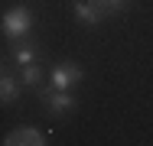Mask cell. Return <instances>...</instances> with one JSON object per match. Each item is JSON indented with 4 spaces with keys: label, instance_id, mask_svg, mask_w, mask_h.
Instances as JSON below:
<instances>
[{
    "label": "cell",
    "instance_id": "5",
    "mask_svg": "<svg viewBox=\"0 0 153 146\" xmlns=\"http://www.w3.org/2000/svg\"><path fill=\"white\" fill-rule=\"evenodd\" d=\"M75 16H78L82 23H91V26H98V23L108 16V13H104L101 7H94L91 0H78V3H75Z\"/></svg>",
    "mask_w": 153,
    "mask_h": 146
},
{
    "label": "cell",
    "instance_id": "2",
    "mask_svg": "<svg viewBox=\"0 0 153 146\" xmlns=\"http://www.w3.org/2000/svg\"><path fill=\"white\" fill-rule=\"evenodd\" d=\"M36 91H39V101H42V104H46V107H49V114H68V111H75V107H78V104H75V97H68V94H65V91H59V88H36Z\"/></svg>",
    "mask_w": 153,
    "mask_h": 146
},
{
    "label": "cell",
    "instance_id": "4",
    "mask_svg": "<svg viewBox=\"0 0 153 146\" xmlns=\"http://www.w3.org/2000/svg\"><path fill=\"white\" fill-rule=\"evenodd\" d=\"M3 146H46V140H42V133L33 130V127H16V130L7 136Z\"/></svg>",
    "mask_w": 153,
    "mask_h": 146
},
{
    "label": "cell",
    "instance_id": "3",
    "mask_svg": "<svg viewBox=\"0 0 153 146\" xmlns=\"http://www.w3.org/2000/svg\"><path fill=\"white\" fill-rule=\"evenodd\" d=\"M82 78H85L82 65H72V62H59V65L49 72V81H52V88H59V91H68L72 85H78Z\"/></svg>",
    "mask_w": 153,
    "mask_h": 146
},
{
    "label": "cell",
    "instance_id": "1",
    "mask_svg": "<svg viewBox=\"0 0 153 146\" xmlns=\"http://www.w3.org/2000/svg\"><path fill=\"white\" fill-rule=\"evenodd\" d=\"M30 26H33V13L26 7H13V10L3 16V32H7L10 39H26Z\"/></svg>",
    "mask_w": 153,
    "mask_h": 146
},
{
    "label": "cell",
    "instance_id": "8",
    "mask_svg": "<svg viewBox=\"0 0 153 146\" xmlns=\"http://www.w3.org/2000/svg\"><path fill=\"white\" fill-rule=\"evenodd\" d=\"M20 85H23V88H42V68H39L36 62L23 68V78H20Z\"/></svg>",
    "mask_w": 153,
    "mask_h": 146
},
{
    "label": "cell",
    "instance_id": "7",
    "mask_svg": "<svg viewBox=\"0 0 153 146\" xmlns=\"http://www.w3.org/2000/svg\"><path fill=\"white\" fill-rule=\"evenodd\" d=\"M16 94H20V88H16V78H13L10 72H3V75H0V101H3V104H10Z\"/></svg>",
    "mask_w": 153,
    "mask_h": 146
},
{
    "label": "cell",
    "instance_id": "9",
    "mask_svg": "<svg viewBox=\"0 0 153 146\" xmlns=\"http://www.w3.org/2000/svg\"><path fill=\"white\" fill-rule=\"evenodd\" d=\"M94 7H101L104 13H121V10H127V3L130 0H91Z\"/></svg>",
    "mask_w": 153,
    "mask_h": 146
},
{
    "label": "cell",
    "instance_id": "6",
    "mask_svg": "<svg viewBox=\"0 0 153 146\" xmlns=\"http://www.w3.org/2000/svg\"><path fill=\"white\" fill-rule=\"evenodd\" d=\"M33 55H36V42H33V39H20L16 49H13V58H16L20 65H33Z\"/></svg>",
    "mask_w": 153,
    "mask_h": 146
}]
</instances>
